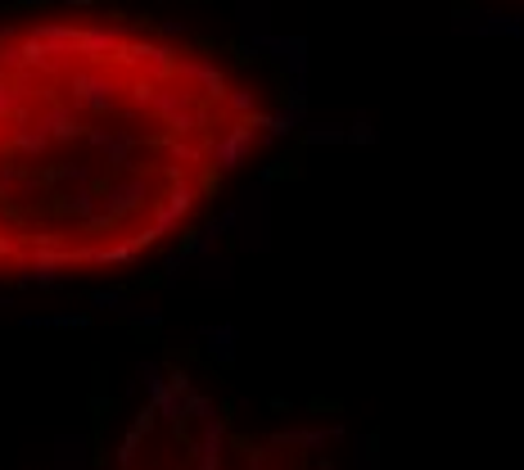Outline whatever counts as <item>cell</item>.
<instances>
[{"mask_svg":"<svg viewBox=\"0 0 524 470\" xmlns=\"http://www.w3.org/2000/svg\"><path fill=\"white\" fill-rule=\"evenodd\" d=\"M113 470H326L308 434L240 425L195 385H163L131 421Z\"/></svg>","mask_w":524,"mask_h":470,"instance_id":"obj_2","label":"cell"},{"mask_svg":"<svg viewBox=\"0 0 524 470\" xmlns=\"http://www.w3.org/2000/svg\"><path fill=\"white\" fill-rule=\"evenodd\" d=\"M506 5H520V10H524V0H506Z\"/></svg>","mask_w":524,"mask_h":470,"instance_id":"obj_3","label":"cell"},{"mask_svg":"<svg viewBox=\"0 0 524 470\" xmlns=\"http://www.w3.org/2000/svg\"><path fill=\"white\" fill-rule=\"evenodd\" d=\"M276 77L141 14L0 19V276L131 267L272 141Z\"/></svg>","mask_w":524,"mask_h":470,"instance_id":"obj_1","label":"cell"}]
</instances>
